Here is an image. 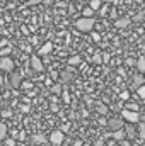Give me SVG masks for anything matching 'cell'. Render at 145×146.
<instances>
[{
  "label": "cell",
  "mask_w": 145,
  "mask_h": 146,
  "mask_svg": "<svg viewBox=\"0 0 145 146\" xmlns=\"http://www.w3.org/2000/svg\"><path fill=\"white\" fill-rule=\"evenodd\" d=\"M82 17H94V10H92L91 7H85V9L82 10Z\"/></svg>",
  "instance_id": "ffe728a7"
},
{
  "label": "cell",
  "mask_w": 145,
  "mask_h": 146,
  "mask_svg": "<svg viewBox=\"0 0 145 146\" xmlns=\"http://www.w3.org/2000/svg\"><path fill=\"white\" fill-rule=\"evenodd\" d=\"M96 110H97V112H99L101 115H106V114L109 112L108 106H104V104H97V106H96Z\"/></svg>",
  "instance_id": "e0dca14e"
},
{
  "label": "cell",
  "mask_w": 145,
  "mask_h": 146,
  "mask_svg": "<svg viewBox=\"0 0 145 146\" xmlns=\"http://www.w3.org/2000/svg\"><path fill=\"white\" fill-rule=\"evenodd\" d=\"M7 138V126L3 122H0V141Z\"/></svg>",
  "instance_id": "d6986e66"
},
{
  "label": "cell",
  "mask_w": 145,
  "mask_h": 146,
  "mask_svg": "<svg viewBox=\"0 0 145 146\" xmlns=\"http://www.w3.org/2000/svg\"><path fill=\"white\" fill-rule=\"evenodd\" d=\"M44 141H46V138L43 134H34L33 136V143H36V145H43Z\"/></svg>",
  "instance_id": "ac0fdd59"
},
{
  "label": "cell",
  "mask_w": 145,
  "mask_h": 146,
  "mask_svg": "<svg viewBox=\"0 0 145 146\" xmlns=\"http://www.w3.org/2000/svg\"><path fill=\"white\" fill-rule=\"evenodd\" d=\"M137 129H138L140 139H145V122H137Z\"/></svg>",
  "instance_id": "9a60e30c"
},
{
  "label": "cell",
  "mask_w": 145,
  "mask_h": 146,
  "mask_svg": "<svg viewBox=\"0 0 145 146\" xmlns=\"http://www.w3.org/2000/svg\"><path fill=\"white\" fill-rule=\"evenodd\" d=\"M123 131H125V134H126V138H130V139H133L135 136H137V129L130 124V126H123Z\"/></svg>",
  "instance_id": "30bf717a"
},
{
  "label": "cell",
  "mask_w": 145,
  "mask_h": 146,
  "mask_svg": "<svg viewBox=\"0 0 145 146\" xmlns=\"http://www.w3.org/2000/svg\"><path fill=\"white\" fill-rule=\"evenodd\" d=\"M2 115H3V117H10V115H12V110H10V109L2 110Z\"/></svg>",
  "instance_id": "484cf974"
},
{
  "label": "cell",
  "mask_w": 145,
  "mask_h": 146,
  "mask_svg": "<svg viewBox=\"0 0 145 146\" xmlns=\"http://www.w3.org/2000/svg\"><path fill=\"white\" fill-rule=\"evenodd\" d=\"M5 143H7V146H14V145H15V141H14V139H7Z\"/></svg>",
  "instance_id": "4dcf8cb0"
},
{
  "label": "cell",
  "mask_w": 145,
  "mask_h": 146,
  "mask_svg": "<svg viewBox=\"0 0 145 146\" xmlns=\"http://www.w3.org/2000/svg\"><path fill=\"white\" fill-rule=\"evenodd\" d=\"M135 66H137V72L144 75L145 73V56H140V58L135 61Z\"/></svg>",
  "instance_id": "7c38bea8"
},
{
  "label": "cell",
  "mask_w": 145,
  "mask_h": 146,
  "mask_svg": "<svg viewBox=\"0 0 145 146\" xmlns=\"http://www.w3.org/2000/svg\"><path fill=\"white\" fill-rule=\"evenodd\" d=\"M121 119L126 121V122H130V124H137V122H140V114L138 112H133V110L123 109L121 110Z\"/></svg>",
  "instance_id": "7a4b0ae2"
},
{
  "label": "cell",
  "mask_w": 145,
  "mask_h": 146,
  "mask_svg": "<svg viewBox=\"0 0 145 146\" xmlns=\"http://www.w3.org/2000/svg\"><path fill=\"white\" fill-rule=\"evenodd\" d=\"M94 146H104V141H103V139H97V141H96V145Z\"/></svg>",
  "instance_id": "1f68e13d"
},
{
  "label": "cell",
  "mask_w": 145,
  "mask_h": 146,
  "mask_svg": "<svg viewBox=\"0 0 145 146\" xmlns=\"http://www.w3.org/2000/svg\"><path fill=\"white\" fill-rule=\"evenodd\" d=\"M103 61H109V54H106V53L103 54Z\"/></svg>",
  "instance_id": "836d02e7"
},
{
  "label": "cell",
  "mask_w": 145,
  "mask_h": 146,
  "mask_svg": "<svg viewBox=\"0 0 145 146\" xmlns=\"http://www.w3.org/2000/svg\"><path fill=\"white\" fill-rule=\"evenodd\" d=\"M103 3H116V0H101Z\"/></svg>",
  "instance_id": "d6a6232c"
},
{
  "label": "cell",
  "mask_w": 145,
  "mask_h": 146,
  "mask_svg": "<svg viewBox=\"0 0 145 146\" xmlns=\"http://www.w3.org/2000/svg\"><path fill=\"white\" fill-rule=\"evenodd\" d=\"M21 83H22V76H21L19 73H12V75H10V85H12L14 88H19Z\"/></svg>",
  "instance_id": "ba28073f"
},
{
  "label": "cell",
  "mask_w": 145,
  "mask_h": 146,
  "mask_svg": "<svg viewBox=\"0 0 145 146\" xmlns=\"http://www.w3.org/2000/svg\"><path fill=\"white\" fill-rule=\"evenodd\" d=\"M108 127L111 131H118V129H123V119L119 117H113L108 121Z\"/></svg>",
  "instance_id": "5b68a950"
},
{
  "label": "cell",
  "mask_w": 145,
  "mask_h": 146,
  "mask_svg": "<svg viewBox=\"0 0 145 146\" xmlns=\"http://www.w3.org/2000/svg\"><path fill=\"white\" fill-rule=\"evenodd\" d=\"M135 90H137V95H138L142 100H145V85L138 87V88H135Z\"/></svg>",
  "instance_id": "7402d4cb"
},
{
  "label": "cell",
  "mask_w": 145,
  "mask_h": 146,
  "mask_svg": "<svg viewBox=\"0 0 145 146\" xmlns=\"http://www.w3.org/2000/svg\"><path fill=\"white\" fill-rule=\"evenodd\" d=\"M111 136H113V138H114L116 141H119V143L126 139V134H125V131H123V129H118V131H113V133H111Z\"/></svg>",
  "instance_id": "8fae6325"
},
{
  "label": "cell",
  "mask_w": 145,
  "mask_h": 146,
  "mask_svg": "<svg viewBox=\"0 0 145 146\" xmlns=\"http://www.w3.org/2000/svg\"><path fill=\"white\" fill-rule=\"evenodd\" d=\"M63 100H65V102H68V100H70V95H68L67 92H63Z\"/></svg>",
  "instance_id": "f546056e"
},
{
  "label": "cell",
  "mask_w": 145,
  "mask_h": 146,
  "mask_svg": "<svg viewBox=\"0 0 145 146\" xmlns=\"http://www.w3.org/2000/svg\"><path fill=\"white\" fill-rule=\"evenodd\" d=\"M53 92H55V94H60V92H62V87H60V85H55V87H53Z\"/></svg>",
  "instance_id": "83f0119b"
},
{
  "label": "cell",
  "mask_w": 145,
  "mask_h": 146,
  "mask_svg": "<svg viewBox=\"0 0 145 146\" xmlns=\"http://www.w3.org/2000/svg\"><path fill=\"white\" fill-rule=\"evenodd\" d=\"M80 61H82L80 56H70L68 58V66H77V65H80Z\"/></svg>",
  "instance_id": "2e32d148"
},
{
  "label": "cell",
  "mask_w": 145,
  "mask_h": 146,
  "mask_svg": "<svg viewBox=\"0 0 145 146\" xmlns=\"http://www.w3.org/2000/svg\"><path fill=\"white\" fill-rule=\"evenodd\" d=\"M0 70H2V72H9V73L14 72V61H12V58L2 56V58H0Z\"/></svg>",
  "instance_id": "3957f363"
},
{
  "label": "cell",
  "mask_w": 145,
  "mask_h": 146,
  "mask_svg": "<svg viewBox=\"0 0 145 146\" xmlns=\"http://www.w3.org/2000/svg\"><path fill=\"white\" fill-rule=\"evenodd\" d=\"M94 26H96L94 17H80L79 21H75V29L80 33H92Z\"/></svg>",
  "instance_id": "6da1fadb"
},
{
  "label": "cell",
  "mask_w": 145,
  "mask_h": 146,
  "mask_svg": "<svg viewBox=\"0 0 145 146\" xmlns=\"http://www.w3.org/2000/svg\"><path fill=\"white\" fill-rule=\"evenodd\" d=\"M51 51H53V42H44L39 48V54H50Z\"/></svg>",
  "instance_id": "4fadbf2b"
},
{
  "label": "cell",
  "mask_w": 145,
  "mask_h": 146,
  "mask_svg": "<svg viewBox=\"0 0 145 146\" xmlns=\"http://www.w3.org/2000/svg\"><path fill=\"white\" fill-rule=\"evenodd\" d=\"M119 99H121V100H130V92H128V90H123V92L119 94Z\"/></svg>",
  "instance_id": "603a6c76"
},
{
  "label": "cell",
  "mask_w": 145,
  "mask_h": 146,
  "mask_svg": "<svg viewBox=\"0 0 145 146\" xmlns=\"http://www.w3.org/2000/svg\"><path fill=\"white\" fill-rule=\"evenodd\" d=\"M94 63H96V65H101V63H103V56H101L99 53L94 54Z\"/></svg>",
  "instance_id": "cb8c5ba5"
},
{
  "label": "cell",
  "mask_w": 145,
  "mask_h": 146,
  "mask_svg": "<svg viewBox=\"0 0 145 146\" xmlns=\"http://www.w3.org/2000/svg\"><path fill=\"white\" fill-rule=\"evenodd\" d=\"M125 109H126V110H133V112H138V104H133V102H126Z\"/></svg>",
  "instance_id": "44dd1931"
},
{
  "label": "cell",
  "mask_w": 145,
  "mask_h": 146,
  "mask_svg": "<svg viewBox=\"0 0 145 146\" xmlns=\"http://www.w3.org/2000/svg\"><path fill=\"white\" fill-rule=\"evenodd\" d=\"M21 87H24V88H29V87H33V83H29V82H22V83H21Z\"/></svg>",
  "instance_id": "4316f807"
},
{
  "label": "cell",
  "mask_w": 145,
  "mask_h": 146,
  "mask_svg": "<svg viewBox=\"0 0 145 146\" xmlns=\"http://www.w3.org/2000/svg\"><path fill=\"white\" fill-rule=\"evenodd\" d=\"M130 24H132V19H130V17H119V19L114 21V26H116L118 29H126Z\"/></svg>",
  "instance_id": "8992f818"
},
{
  "label": "cell",
  "mask_w": 145,
  "mask_h": 146,
  "mask_svg": "<svg viewBox=\"0 0 145 146\" xmlns=\"http://www.w3.org/2000/svg\"><path fill=\"white\" fill-rule=\"evenodd\" d=\"M101 5H103V2H101V0H91V2H89V7H91L94 12L101 10Z\"/></svg>",
  "instance_id": "5bb4252c"
},
{
  "label": "cell",
  "mask_w": 145,
  "mask_h": 146,
  "mask_svg": "<svg viewBox=\"0 0 145 146\" xmlns=\"http://www.w3.org/2000/svg\"><path fill=\"white\" fill-rule=\"evenodd\" d=\"M9 51H10L9 48H7V49H2V51H0V56H7V54H9Z\"/></svg>",
  "instance_id": "f1b7e54d"
},
{
  "label": "cell",
  "mask_w": 145,
  "mask_h": 146,
  "mask_svg": "<svg viewBox=\"0 0 145 146\" xmlns=\"http://www.w3.org/2000/svg\"><path fill=\"white\" fill-rule=\"evenodd\" d=\"M31 68H33L34 72H43L44 66H43V61L39 60V56H34V54L31 56Z\"/></svg>",
  "instance_id": "52a82bcc"
},
{
  "label": "cell",
  "mask_w": 145,
  "mask_h": 146,
  "mask_svg": "<svg viewBox=\"0 0 145 146\" xmlns=\"http://www.w3.org/2000/svg\"><path fill=\"white\" fill-rule=\"evenodd\" d=\"M62 78H63V80H62V82H68V80H70V78H72V76H70V73L63 72V73H62Z\"/></svg>",
  "instance_id": "d4e9b609"
},
{
  "label": "cell",
  "mask_w": 145,
  "mask_h": 146,
  "mask_svg": "<svg viewBox=\"0 0 145 146\" xmlns=\"http://www.w3.org/2000/svg\"><path fill=\"white\" fill-rule=\"evenodd\" d=\"M63 138H65L63 133L56 129V131H53V133L50 134V143H51L53 146H60L62 143H63Z\"/></svg>",
  "instance_id": "277c9868"
},
{
  "label": "cell",
  "mask_w": 145,
  "mask_h": 146,
  "mask_svg": "<svg viewBox=\"0 0 145 146\" xmlns=\"http://www.w3.org/2000/svg\"><path fill=\"white\" fill-rule=\"evenodd\" d=\"M142 85H145V76L142 75V73H138V75H135L133 76V88H138V87H142Z\"/></svg>",
  "instance_id": "9c48e42d"
}]
</instances>
